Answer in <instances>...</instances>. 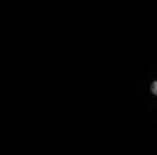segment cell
Returning a JSON list of instances; mask_svg holds the SVG:
<instances>
[{"mask_svg": "<svg viewBox=\"0 0 157 155\" xmlns=\"http://www.w3.org/2000/svg\"><path fill=\"white\" fill-rule=\"evenodd\" d=\"M151 92H153V95H157V82L151 84Z\"/></svg>", "mask_w": 157, "mask_h": 155, "instance_id": "1", "label": "cell"}]
</instances>
